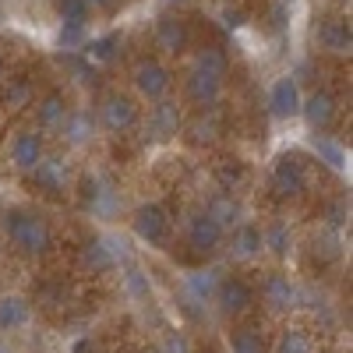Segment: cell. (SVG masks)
Listing matches in <instances>:
<instances>
[{"label":"cell","instance_id":"ac0fdd59","mask_svg":"<svg viewBox=\"0 0 353 353\" xmlns=\"http://www.w3.org/2000/svg\"><path fill=\"white\" fill-rule=\"evenodd\" d=\"M68 99H64V92H46L39 103H36V121H39V128L43 131H57L64 124V117H68Z\"/></svg>","mask_w":353,"mask_h":353},{"label":"cell","instance_id":"ffe728a7","mask_svg":"<svg viewBox=\"0 0 353 353\" xmlns=\"http://www.w3.org/2000/svg\"><path fill=\"white\" fill-rule=\"evenodd\" d=\"M205 216H212L223 230H226V226H237V223H241V201L233 198L230 191H216V194L209 198V205H205Z\"/></svg>","mask_w":353,"mask_h":353},{"label":"cell","instance_id":"52a82bcc","mask_svg":"<svg viewBox=\"0 0 353 353\" xmlns=\"http://www.w3.org/2000/svg\"><path fill=\"white\" fill-rule=\"evenodd\" d=\"M184 92H188V99H191L198 110L216 106L219 96H223V78L212 74V71H205V68H191V71H188V81H184Z\"/></svg>","mask_w":353,"mask_h":353},{"label":"cell","instance_id":"f1b7e54d","mask_svg":"<svg viewBox=\"0 0 353 353\" xmlns=\"http://www.w3.org/2000/svg\"><path fill=\"white\" fill-rule=\"evenodd\" d=\"M276 353H314V343L304 329H286L276 343Z\"/></svg>","mask_w":353,"mask_h":353},{"label":"cell","instance_id":"6da1fadb","mask_svg":"<svg viewBox=\"0 0 353 353\" xmlns=\"http://www.w3.org/2000/svg\"><path fill=\"white\" fill-rule=\"evenodd\" d=\"M4 233L8 241L25 254V258H43L53 248V233L50 226L36 216V212H25V209H11L4 216Z\"/></svg>","mask_w":353,"mask_h":353},{"label":"cell","instance_id":"7a4b0ae2","mask_svg":"<svg viewBox=\"0 0 353 353\" xmlns=\"http://www.w3.org/2000/svg\"><path fill=\"white\" fill-rule=\"evenodd\" d=\"M269 188L279 201H290V198H301L307 191V170L297 156H279L276 166H272V176H269Z\"/></svg>","mask_w":353,"mask_h":353},{"label":"cell","instance_id":"f35d334b","mask_svg":"<svg viewBox=\"0 0 353 353\" xmlns=\"http://www.w3.org/2000/svg\"><path fill=\"white\" fill-rule=\"evenodd\" d=\"M85 4L92 8V11H113V4H117V0H85Z\"/></svg>","mask_w":353,"mask_h":353},{"label":"cell","instance_id":"2e32d148","mask_svg":"<svg viewBox=\"0 0 353 353\" xmlns=\"http://www.w3.org/2000/svg\"><path fill=\"white\" fill-rule=\"evenodd\" d=\"M57 131H64V141L71 145V149H81V145L92 141L96 121H92V113H85V110H68L64 124L57 128Z\"/></svg>","mask_w":353,"mask_h":353},{"label":"cell","instance_id":"1f68e13d","mask_svg":"<svg viewBox=\"0 0 353 353\" xmlns=\"http://www.w3.org/2000/svg\"><path fill=\"white\" fill-rule=\"evenodd\" d=\"M194 68H205V71H212V74L226 78V71H230V61H226V53H223V50L209 46V50H201V53L194 57Z\"/></svg>","mask_w":353,"mask_h":353},{"label":"cell","instance_id":"7bdbcfd3","mask_svg":"<svg viewBox=\"0 0 353 353\" xmlns=\"http://www.w3.org/2000/svg\"><path fill=\"white\" fill-rule=\"evenodd\" d=\"M286 4H293V0H286Z\"/></svg>","mask_w":353,"mask_h":353},{"label":"cell","instance_id":"e0dca14e","mask_svg":"<svg viewBox=\"0 0 353 353\" xmlns=\"http://www.w3.org/2000/svg\"><path fill=\"white\" fill-rule=\"evenodd\" d=\"M261 297L272 311H290L297 307V286L290 283V276H269L261 286Z\"/></svg>","mask_w":353,"mask_h":353},{"label":"cell","instance_id":"b9f144b4","mask_svg":"<svg viewBox=\"0 0 353 353\" xmlns=\"http://www.w3.org/2000/svg\"><path fill=\"white\" fill-rule=\"evenodd\" d=\"M0 353H11V350H8V346H4V343H0Z\"/></svg>","mask_w":353,"mask_h":353},{"label":"cell","instance_id":"4316f807","mask_svg":"<svg viewBox=\"0 0 353 353\" xmlns=\"http://www.w3.org/2000/svg\"><path fill=\"white\" fill-rule=\"evenodd\" d=\"M121 50V36H96V39H88L85 43V57L92 64H106V61H113V53Z\"/></svg>","mask_w":353,"mask_h":353},{"label":"cell","instance_id":"d4e9b609","mask_svg":"<svg viewBox=\"0 0 353 353\" xmlns=\"http://www.w3.org/2000/svg\"><path fill=\"white\" fill-rule=\"evenodd\" d=\"M230 350H233V353H269V343H265V332H261V329L244 325V329H233Z\"/></svg>","mask_w":353,"mask_h":353},{"label":"cell","instance_id":"277c9868","mask_svg":"<svg viewBox=\"0 0 353 353\" xmlns=\"http://www.w3.org/2000/svg\"><path fill=\"white\" fill-rule=\"evenodd\" d=\"M131 81H134V88H138V96H145V99H166V92H170V85H173V74H170V68L166 64H159V61H138L134 64V71H131Z\"/></svg>","mask_w":353,"mask_h":353},{"label":"cell","instance_id":"4dcf8cb0","mask_svg":"<svg viewBox=\"0 0 353 353\" xmlns=\"http://www.w3.org/2000/svg\"><path fill=\"white\" fill-rule=\"evenodd\" d=\"M57 11H61V25H88V14H92L85 0H57Z\"/></svg>","mask_w":353,"mask_h":353},{"label":"cell","instance_id":"603a6c76","mask_svg":"<svg viewBox=\"0 0 353 353\" xmlns=\"http://www.w3.org/2000/svg\"><path fill=\"white\" fill-rule=\"evenodd\" d=\"M216 134H219V117H216L212 106H205L194 121L188 124V138L194 145H209V141H216Z\"/></svg>","mask_w":353,"mask_h":353},{"label":"cell","instance_id":"7c38bea8","mask_svg":"<svg viewBox=\"0 0 353 353\" xmlns=\"http://www.w3.org/2000/svg\"><path fill=\"white\" fill-rule=\"evenodd\" d=\"M191 43V32H188V25L184 18H176V14H163L156 21V50L176 57V53H184Z\"/></svg>","mask_w":353,"mask_h":353},{"label":"cell","instance_id":"e575fe53","mask_svg":"<svg viewBox=\"0 0 353 353\" xmlns=\"http://www.w3.org/2000/svg\"><path fill=\"white\" fill-rule=\"evenodd\" d=\"M159 353H191V343L181 332H166L159 343Z\"/></svg>","mask_w":353,"mask_h":353},{"label":"cell","instance_id":"4fadbf2b","mask_svg":"<svg viewBox=\"0 0 353 353\" xmlns=\"http://www.w3.org/2000/svg\"><path fill=\"white\" fill-rule=\"evenodd\" d=\"M223 237H226V230H223L212 216H205V212L188 223V244H191L198 254H212V251L223 244Z\"/></svg>","mask_w":353,"mask_h":353},{"label":"cell","instance_id":"8d00e7d4","mask_svg":"<svg viewBox=\"0 0 353 353\" xmlns=\"http://www.w3.org/2000/svg\"><path fill=\"white\" fill-rule=\"evenodd\" d=\"M128 290L138 293V297H141V293H149V279H145L141 269H131V272H128Z\"/></svg>","mask_w":353,"mask_h":353},{"label":"cell","instance_id":"f546056e","mask_svg":"<svg viewBox=\"0 0 353 353\" xmlns=\"http://www.w3.org/2000/svg\"><path fill=\"white\" fill-rule=\"evenodd\" d=\"M28 99H32V81H28V78H8V85H4V106L21 110Z\"/></svg>","mask_w":353,"mask_h":353},{"label":"cell","instance_id":"8fae6325","mask_svg":"<svg viewBox=\"0 0 353 353\" xmlns=\"http://www.w3.org/2000/svg\"><path fill=\"white\" fill-rule=\"evenodd\" d=\"M8 152H11V163L21 170V173H32L36 163L46 156V145H43V134L39 131H18L8 145Z\"/></svg>","mask_w":353,"mask_h":353},{"label":"cell","instance_id":"74e56055","mask_svg":"<svg viewBox=\"0 0 353 353\" xmlns=\"http://www.w3.org/2000/svg\"><path fill=\"white\" fill-rule=\"evenodd\" d=\"M346 212H350V209H346V201H336L332 209H329V223H336V226H339V223L346 219Z\"/></svg>","mask_w":353,"mask_h":353},{"label":"cell","instance_id":"836d02e7","mask_svg":"<svg viewBox=\"0 0 353 353\" xmlns=\"http://www.w3.org/2000/svg\"><path fill=\"white\" fill-rule=\"evenodd\" d=\"M216 181H219V188L223 191H233L241 181H244V166L237 163V159H226L219 170H216Z\"/></svg>","mask_w":353,"mask_h":353},{"label":"cell","instance_id":"83f0119b","mask_svg":"<svg viewBox=\"0 0 353 353\" xmlns=\"http://www.w3.org/2000/svg\"><path fill=\"white\" fill-rule=\"evenodd\" d=\"M290 230L283 226V223H272V226H265L261 230V248H269L272 254H279V258H286L290 254Z\"/></svg>","mask_w":353,"mask_h":353},{"label":"cell","instance_id":"30bf717a","mask_svg":"<svg viewBox=\"0 0 353 353\" xmlns=\"http://www.w3.org/2000/svg\"><path fill=\"white\" fill-rule=\"evenodd\" d=\"M134 233H138L145 244H152V248L166 244V237H170V219H166V212H163V205H141V209L134 212Z\"/></svg>","mask_w":353,"mask_h":353},{"label":"cell","instance_id":"d6a6232c","mask_svg":"<svg viewBox=\"0 0 353 353\" xmlns=\"http://www.w3.org/2000/svg\"><path fill=\"white\" fill-rule=\"evenodd\" d=\"M311 145H314V152H318L321 159H325V163H329L332 170H343V166H346V152L339 149V145H336L332 138H325V134H318V138H314Z\"/></svg>","mask_w":353,"mask_h":353},{"label":"cell","instance_id":"cb8c5ba5","mask_svg":"<svg viewBox=\"0 0 353 353\" xmlns=\"http://www.w3.org/2000/svg\"><path fill=\"white\" fill-rule=\"evenodd\" d=\"M216 283H219V272H191L184 276V293L194 301V304H205V301H212V293H216Z\"/></svg>","mask_w":353,"mask_h":353},{"label":"cell","instance_id":"ab89813d","mask_svg":"<svg viewBox=\"0 0 353 353\" xmlns=\"http://www.w3.org/2000/svg\"><path fill=\"white\" fill-rule=\"evenodd\" d=\"M226 25H230V28H241V25H244V14H241V11H226Z\"/></svg>","mask_w":353,"mask_h":353},{"label":"cell","instance_id":"3957f363","mask_svg":"<svg viewBox=\"0 0 353 353\" xmlns=\"http://www.w3.org/2000/svg\"><path fill=\"white\" fill-rule=\"evenodd\" d=\"M99 124L110 131V134H128L134 131L138 124V103L124 92H110L99 106Z\"/></svg>","mask_w":353,"mask_h":353},{"label":"cell","instance_id":"d590c367","mask_svg":"<svg viewBox=\"0 0 353 353\" xmlns=\"http://www.w3.org/2000/svg\"><path fill=\"white\" fill-rule=\"evenodd\" d=\"M85 39V25H61V46H78Z\"/></svg>","mask_w":353,"mask_h":353},{"label":"cell","instance_id":"9c48e42d","mask_svg":"<svg viewBox=\"0 0 353 353\" xmlns=\"http://www.w3.org/2000/svg\"><path fill=\"white\" fill-rule=\"evenodd\" d=\"M68 181H71V166L61 156H43L36 163V170H32V184L46 194H64Z\"/></svg>","mask_w":353,"mask_h":353},{"label":"cell","instance_id":"44dd1931","mask_svg":"<svg viewBox=\"0 0 353 353\" xmlns=\"http://www.w3.org/2000/svg\"><path fill=\"white\" fill-rule=\"evenodd\" d=\"M230 251L233 258H254L261 251V230L251 226V223H237V230H233V237H230Z\"/></svg>","mask_w":353,"mask_h":353},{"label":"cell","instance_id":"9a60e30c","mask_svg":"<svg viewBox=\"0 0 353 353\" xmlns=\"http://www.w3.org/2000/svg\"><path fill=\"white\" fill-rule=\"evenodd\" d=\"M181 128H184L181 106L170 103V99H156V106L149 110V131H152V138H176Z\"/></svg>","mask_w":353,"mask_h":353},{"label":"cell","instance_id":"d6986e66","mask_svg":"<svg viewBox=\"0 0 353 353\" xmlns=\"http://www.w3.org/2000/svg\"><path fill=\"white\" fill-rule=\"evenodd\" d=\"M318 39H321V46H325L329 53H336V57H350V50H353V32H350V25L339 21V18H329L325 25H321Z\"/></svg>","mask_w":353,"mask_h":353},{"label":"cell","instance_id":"8992f818","mask_svg":"<svg viewBox=\"0 0 353 353\" xmlns=\"http://www.w3.org/2000/svg\"><path fill=\"white\" fill-rule=\"evenodd\" d=\"M301 85L293 74H283L272 81L269 88V113L276 117V121H290V117H297L301 113Z\"/></svg>","mask_w":353,"mask_h":353},{"label":"cell","instance_id":"484cf974","mask_svg":"<svg viewBox=\"0 0 353 353\" xmlns=\"http://www.w3.org/2000/svg\"><path fill=\"white\" fill-rule=\"evenodd\" d=\"M28 321V304L21 297H0V332L21 329Z\"/></svg>","mask_w":353,"mask_h":353},{"label":"cell","instance_id":"ba28073f","mask_svg":"<svg viewBox=\"0 0 353 353\" xmlns=\"http://www.w3.org/2000/svg\"><path fill=\"white\" fill-rule=\"evenodd\" d=\"M81 201H85V209L92 212V216H113L117 191H113V184L106 181V176L88 173L85 181H81Z\"/></svg>","mask_w":353,"mask_h":353},{"label":"cell","instance_id":"7402d4cb","mask_svg":"<svg viewBox=\"0 0 353 353\" xmlns=\"http://www.w3.org/2000/svg\"><path fill=\"white\" fill-rule=\"evenodd\" d=\"M113 261H117V251L110 248V241H88L81 248V265L88 272H106L113 269Z\"/></svg>","mask_w":353,"mask_h":353},{"label":"cell","instance_id":"5bb4252c","mask_svg":"<svg viewBox=\"0 0 353 353\" xmlns=\"http://www.w3.org/2000/svg\"><path fill=\"white\" fill-rule=\"evenodd\" d=\"M301 113L314 131H329L336 124V117H339V106L329 92H311L307 99H301Z\"/></svg>","mask_w":353,"mask_h":353},{"label":"cell","instance_id":"5b68a950","mask_svg":"<svg viewBox=\"0 0 353 353\" xmlns=\"http://www.w3.org/2000/svg\"><path fill=\"white\" fill-rule=\"evenodd\" d=\"M212 297H216L219 311H223V314H230V318L248 314V311L254 307V290H251L241 276H226V279H219Z\"/></svg>","mask_w":353,"mask_h":353},{"label":"cell","instance_id":"60d3db41","mask_svg":"<svg viewBox=\"0 0 353 353\" xmlns=\"http://www.w3.org/2000/svg\"><path fill=\"white\" fill-rule=\"evenodd\" d=\"M4 71H8V64H4V57H0V78H4Z\"/></svg>","mask_w":353,"mask_h":353}]
</instances>
